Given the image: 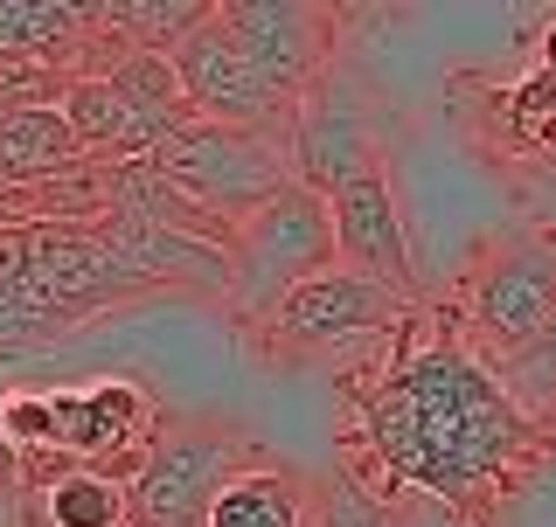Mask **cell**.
Instances as JSON below:
<instances>
[{
	"label": "cell",
	"instance_id": "6da1fadb",
	"mask_svg": "<svg viewBox=\"0 0 556 527\" xmlns=\"http://www.w3.org/2000/svg\"><path fill=\"white\" fill-rule=\"evenodd\" d=\"M355 424L369 459L390 465V486L439 493L466 527H501L494 514L556 445L452 320H410L396 333L355 389Z\"/></svg>",
	"mask_w": 556,
	"mask_h": 527
},
{
	"label": "cell",
	"instance_id": "7a4b0ae2",
	"mask_svg": "<svg viewBox=\"0 0 556 527\" xmlns=\"http://www.w3.org/2000/svg\"><path fill=\"white\" fill-rule=\"evenodd\" d=\"M334 264H341L334 208L313 195V188L292 181L278 202H265L257 216H243L230 230V306L251 326H265L292 292L327 278Z\"/></svg>",
	"mask_w": 556,
	"mask_h": 527
},
{
	"label": "cell",
	"instance_id": "3957f363",
	"mask_svg": "<svg viewBox=\"0 0 556 527\" xmlns=\"http://www.w3.org/2000/svg\"><path fill=\"white\" fill-rule=\"evenodd\" d=\"M153 167L167 173L174 195H188L223 230H237L243 216H257L265 202H278L292 188V167L278 160L271 132L216 126V118H195V112L181 126H167V139L153 146Z\"/></svg>",
	"mask_w": 556,
	"mask_h": 527
},
{
	"label": "cell",
	"instance_id": "277c9868",
	"mask_svg": "<svg viewBox=\"0 0 556 527\" xmlns=\"http://www.w3.org/2000/svg\"><path fill=\"white\" fill-rule=\"evenodd\" d=\"M243 459H251V445L230 424H161L153 451L126 479L132 527H208Z\"/></svg>",
	"mask_w": 556,
	"mask_h": 527
},
{
	"label": "cell",
	"instance_id": "5b68a950",
	"mask_svg": "<svg viewBox=\"0 0 556 527\" xmlns=\"http://www.w3.org/2000/svg\"><path fill=\"white\" fill-rule=\"evenodd\" d=\"M417 320V298L376 285V278H355V271H327L300 285L286 306L257 326V340L278 347V355H306V347H341V340H396Z\"/></svg>",
	"mask_w": 556,
	"mask_h": 527
},
{
	"label": "cell",
	"instance_id": "8992f818",
	"mask_svg": "<svg viewBox=\"0 0 556 527\" xmlns=\"http://www.w3.org/2000/svg\"><path fill=\"white\" fill-rule=\"evenodd\" d=\"M216 22L230 28L243 63L257 69V83H265L286 112L327 77V56H334V8H306V0H223Z\"/></svg>",
	"mask_w": 556,
	"mask_h": 527
},
{
	"label": "cell",
	"instance_id": "52a82bcc",
	"mask_svg": "<svg viewBox=\"0 0 556 527\" xmlns=\"http://www.w3.org/2000/svg\"><path fill=\"white\" fill-rule=\"evenodd\" d=\"M549 312H556V236H535V230L501 236L466 278V320L501 355L535 340L549 326Z\"/></svg>",
	"mask_w": 556,
	"mask_h": 527
},
{
	"label": "cell",
	"instance_id": "ba28073f",
	"mask_svg": "<svg viewBox=\"0 0 556 527\" xmlns=\"http://www.w3.org/2000/svg\"><path fill=\"white\" fill-rule=\"evenodd\" d=\"M286 167H292V181L313 188L320 202H334L348 181H362V173H376V167H382L369 118L355 112V98H348L334 77H320L300 104H292Z\"/></svg>",
	"mask_w": 556,
	"mask_h": 527
},
{
	"label": "cell",
	"instance_id": "9c48e42d",
	"mask_svg": "<svg viewBox=\"0 0 556 527\" xmlns=\"http://www.w3.org/2000/svg\"><path fill=\"white\" fill-rule=\"evenodd\" d=\"M174 77H181V98L195 118H216V126H251V132H271L278 118H292L286 104H278L265 83H257V69L243 63V49L230 42V28L208 14V22L181 42V56H174Z\"/></svg>",
	"mask_w": 556,
	"mask_h": 527
},
{
	"label": "cell",
	"instance_id": "30bf717a",
	"mask_svg": "<svg viewBox=\"0 0 556 527\" xmlns=\"http://www.w3.org/2000/svg\"><path fill=\"white\" fill-rule=\"evenodd\" d=\"M334 243H341V271L355 278H376V285L417 298V271H410V243H404V216H396V195H390V173H362L348 181L334 202Z\"/></svg>",
	"mask_w": 556,
	"mask_h": 527
},
{
	"label": "cell",
	"instance_id": "8fae6325",
	"mask_svg": "<svg viewBox=\"0 0 556 527\" xmlns=\"http://www.w3.org/2000/svg\"><path fill=\"white\" fill-rule=\"evenodd\" d=\"M161 437V402L139 382H98L84 389V416H77V465H98L112 479H132L139 459Z\"/></svg>",
	"mask_w": 556,
	"mask_h": 527
},
{
	"label": "cell",
	"instance_id": "7c38bea8",
	"mask_svg": "<svg viewBox=\"0 0 556 527\" xmlns=\"http://www.w3.org/2000/svg\"><path fill=\"white\" fill-rule=\"evenodd\" d=\"M63 118H70V132H77L84 160H98V167L153 160V146L167 139V126H153V118L139 112L112 77H77L70 98H63Z\"/></svg>",
	"mask_w": 556,
	"mask_h": 527
},
{
	"label": "cell",
	"instance_id": "4fadbf2b",
	"mask_svg": "<svg viewBox=\"0 0 556 527\" xmlns=\"http://www.w3.org/2000/svg\"><path fill=\"white\" fill-rule=\"evenodd\" d=\"M91 14V35L104 49H132V56H181V42L195 35L208 14V0H98Z\"/></svg>",
	"mask_w": 556,
	"mask_h": 527
},
{
	"label": "cell",
	"instance_id": "5bb4252c",
	"mask_svg": "<svg viewBox=\"0 0 556 527\" xmlns=\"http://www.w3.org/2000/svg\"><path fill=\"white\" fill-rule=\"evenodd\" d=\"M306 520H313V493L286 465H243L208 514V527H306Z\"/></svg>",
	"mask_w": 556,
	"mask_h": 527
},
{
	"label": "cell",
	"instance_id": "9a60e30c",
	"mask_svg": "<svg viewBox=\"0 0 556 527\" xmlns=\"http://www.w3.org/2000/svg\"><path fill=\"white\" fill-rule=\"evenodd\" d=\"M35 527H132L126 479L98 465H63L56 479L35 486Z\"/></svg>",
	"mask_w": 556,
	"mask_h": 527
},
{
	"label": "cell",
	"instance_id": "2e32d148",
	"mask_svg": "<svg viewBox=\"0 0 556 527\" xmlns=\"http://www.w3.org/2000/svg\"><path fill=\"white\" fill-rule=\"evenodd\" d=\"M501 132H508V146H515V167L556 153V77H549L543 63H535L508 98H501Z\"/></svg>",
	"mask_w": 556,
	"mask_h": 527
},
{
	"label": "cell",
	"instance_id": "e0dca14e",
	"mask_svg": "<svg viewBox=\"0 0 556 527\" xmlns=\"http://www.w3.org/2000/svg\"><path fill=\"white\" fill-rule=\"evenodd\" d=\"M306 493H313V520L306 527H396L390 493L362 486L348 465H327L320 479H306Z\"/></svg>",
	"mask_w": 556,
	"mask_h": 527
},
{
	"label": "cell",
	"instance_id": "ac0fdd59",
	"mask_svg": "<svg viewBox=\"0 0 556 527\" xmlns=\"http://www.w3.org/2000/svg\"><path fill=\"white\" fill-rule=\"evenodd\" d=\"M104 77L126 91L139 112L153 118V126H181L188 118V98H181V77H174L167 56H132V49H118L112 63H104Z\"/></svg>",
	"mask_w": 556,
	"mask_h": 527
},
{
	"label": "cell",
	"instance_id": "d6986e66",
	"mask_svg": "<svg viewBox=\"0 0 556 527\" xmlns=\"http://www.w3.org/2000/svg\"><path fill=\"white\" fill-rule=\"evenodd\" d=\"M501 382H508L521 402H556V312L535 340H521L515 355H501Z\"/></svg>",
	"mask_w": 556,
	"mask_h": 527
},
{
	"label": "cell",
	"instance_id": "ffe728a7",
	"mask_svg": "<svg viewBox=\"0 0 556 527\" xmlns=\"http://www.w3.org/2000/svg\"><path fill=\"white\" fill-rule=\"evenodd\" d=\"M508 173H515V216H521V230L556 236V153H543V160H521Z\"/></svg>",
	"mask_w": 556,
	"mask_h": 527
},
{
	"label": "cell",
	"instance_id": "44dd1931",
	"mask_svg": "<svg viewBox=\"0 0 556 527\" xmlns=\"http://www.w3.org/2000/svg\"><path fill=\"white\" fill-rule=\"evenodd\" d=\"M543 69H549V77H556V22L543 28Z\"/></svg>",
	"mask_w": 556,
	"mask_h": 527
},
{
	"label": "cell",
	"instance_id": "7402d4cb",
	"mask_svg": "<svg viewBox=\"0 0 556 527\" xmlns=\"http://www.w3.org/2000/svg\"><path fill=\"white\" fill-rule=\"evenodd\" d=\"M8 472H14V451H8V437H0V479H8Z\"/></svg>",
	"mask_w": 556,
	"mask_h": 527
}]
</instances>
